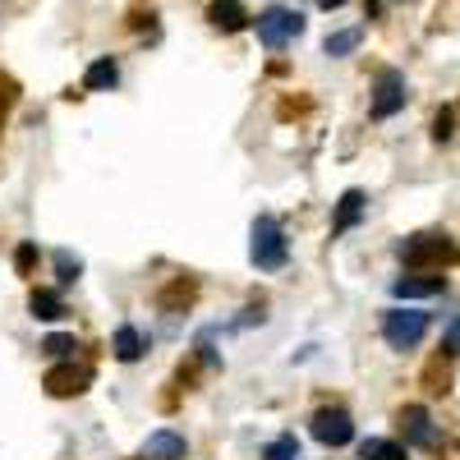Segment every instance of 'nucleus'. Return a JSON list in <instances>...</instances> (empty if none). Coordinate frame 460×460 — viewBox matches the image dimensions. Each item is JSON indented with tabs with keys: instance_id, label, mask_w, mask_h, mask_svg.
Returning a JSON list of instances; mask_svg holds the SVG:
<instances>
[{
	"instance_id": "4be33fe9",
	"label": "nucleus",
	"mask_w": 460,
	"mask_h": 460,
	"mask_svg": "<svg viewBox=\"0 0 460 460\" xmlns=\"http://www.w3.org/2000/svg\"><path fill=\"white\" fill-rule=\"evenodd\" d=\"M451 134H456V115L451 111H438L433 115V143H451Z\"/></svg>"
},
{
	"instance_id": "39448f33",
	"label": "nucleus",
	"mask_w": 460,
	"mask_h": 460,
	"mask_svg": "<svg viewBox=\"0 0 460 460\" xmlns=\"http://www.w3.org/2000/svg\"><path fill=\"white\" fill-rule=\"evenodd\" d=\"M405 97H410L405 74H401V69H377L373 97H368V115H373V120H392V115L405 106Z\"/></svg>"
},
{
	"instance_id": "6ab92c4d",
	"label": "nucleus",
	"mask_w": 460,
	"mask_h": 460,
	"mask_svg": "<svg viewBox=\"0 0 460 460\" xmlns=\"http://www.w3.org/2000/svg\"><path fill=\"white\" fill-rule=\"evenodd\" d=\"M262 460H299V438L295 433L272 438V442H267V451H262Z\"/></svg>"
},
{
	"instance_id": "4468645a",
	"label": "nucleus",
	"mask_w": 460,
	"mask_h": 460,
	"mask_svg": "<svg viewBox=\"0 0 460 460\" xmlns=\"http://www.w3.org/2000/svg\"><path fill=\"white\" fill-rule=\"evenodd\" d=\"M208 19H212V28H221V32H240V28L249 23V10H244V0H212Z\"/></svg>"
},
{
	"instance_id": "9b49d317",
	"label": "nucleus",
	"mask_w": 460,
	"mask_h": 460,
	"mask_svg": "<svg viewBox=\"0 0 460 460\" xmlns=\"http://www.w3.org/2000/svg\"><path fill=\"white\" fill-rule=\"evenodd\" d=\"M143 350H147V336H143L134 323L115 327V336H111V355H115V359H120V364H138Z\"/></svg>"
},
{
	"instance_id": "20e7f679",
	"label": "nucleus",
	"mask_w": 460,
	"mask_h": 460,
	"mask_svg": "<svg viewBox=\"0 0 460 460\" xmlns=\"http://www.w3.org/2000/svg\"><path fill=\"white\" fill-rule=\"evenodd\" d=\"M253 28H258V42H262L267 51H281V47L295 42V37H304V14L290 10V5H267V10L253 19Z\"/></svg>"
},
{
	"instance_id": "5701e85b",
	"label": "nucleus",
	"mask_w": 460,
	"mask_h": 460,
	"mask_svg": "<svg viewBox=\"0 0 460 460\" xmlns=\"http://www.w3.org/2000/svg\"><path fill=\"white\" fill-rule=\"evenodd\" d=\"M442 355H447V359L460 355V314L451 318V327H447V336H442Z\"/></svg>"
},
{
	"instance_id": "f03ea898",
	"label": "nucleus",
	"mask_w": 460,
	"mask_h": 460,
	"mask_svg": "<svg viewBox=\"0 0 460 460\" xmlns=\"http://www.w3.org/2000/svg\"><path fill=\"white\" fill-rule=\"evenodd\" d=\"M396 258L405 262V267H451V262H460V249L451 244V235H442V230H419V235H405L401 244H396Z\"/></svg>"
},
{
	"instance_id": "b1692460",
	"label": "nucleus",
	"mask_w": 460,
	"mask_h": 460,
	"mask_svg": "<svg viewBox=\"0 0 460 460\" xmlns=\"http://www.w3.org/2000/svg\"><path fill=\"white\" fill-rule=\"evenodd\" d=\"M345 0H318V10H341Z\"/></svg>"
},
{
	"instance_id": "0eeeda50",
	"label": "nucleus",
	"mask_w": 460,
	"mask_h": 460,
	"mask_svg": "<svg viewBox=\"0 0 460 460\" xmlns=\"http://www.w3.org/2000/svg\"><path fill=\"white\" fill-rule=\"evenodd\" d=\"M88 382H93V373H88L84 364H74V359H60V364H51V368H47L42 387H47V396H56V401H69V396L88 392Z\"/></svg>"
},
{
	"instance_id": "dca6fc26",
	"label": "nucleus",
	"mask_w": 460,
	"mask_h": 460,
	"mask_svg": "<svg viewBox=\"0 0 460 460\" xmlns=\"http://www.w3.org/2000/svg\"><path fill=\"white\" fill-rule=\"evenodd\" d=\"M359 460H410V447L396 442V438H364Z\"/></svg>"
},
{
	"instance_id": "f257e3e1",
	"label": "nucleus",
	"mask_w": 460,
	"mask_h": 460,
	"mask_svg": "<svg viewBox=\"0 0 460 460\" xmlns=\"http://www.w3.org/2000/svg\"><path fill=\"white\" fill-rule=\"evenodd\" d=\"M249 262L258 267V272H281V267L290 262V244H286V230L272 212L253 217L249 226Z\"/></svg>"
},
{
	"instance_id": "2eb2a0df",
	"label": "nucleus",
	"mask_w": 460,
	"mask_h": 460,
	"mask_svg": "<svg viewBox=\"0 0 460 460\" xmlns=\"http://www.w3.org/2000/svg\"><path fill=\"white\" fill-rule=\"evenodd\" d=\"M115 84H120V65H115L111 56H102V60H93V65L84 69V88H88V93H111Z\"/></svg>"
},
{
	"instance_id": "9d476101",
	"label": "nucleus",
	"mask_w": 460,
	"mask_h": 460,
	"mask_svg": "<svg viewBox=\"0 0 460 460\" xmlns=\"http://www.w3.org/2000/svg\"><path fill=\"white\" fill-rule=\"evenodd\" d=\"M368 212V194L364 189H345L336 199V217H332V235H345V230H355Z\"/></svg>"
},
{
	"instance_id": "412c9836",
	"label": "nucleus",
	"mask_w": 460,
	"mask_h": 460,
	"mask_svg": "<svg viewBox=\"0 0 460 460\" xmlns=\"http://www.w3.org/2000/svg\"><path fill=\"white\" fill-rule=\"evenodd\" d=\"M14 272H19V277H32V272H37V244H32V240H23V244L14 249Z\"/></svg>"
},
{
	"instance_id": "1a4fd4ad",
	"label": "nucleus",
	"mask_w": 460,
	"mask_h": 460,
	"mask_svg": "<svg viewBox=\"0 0 460 460\" xmlns=\"http://www.w3.org/2000/svg\"><path fill=\"white\" fill-rule=\"evenodd\" d=\"M184 456H189V442H184V433H175V429L147 433V442L138 447V460H184Z\"/></svg>"
},
{
	"instance_id": "aec40b11",
	"label": "nucleus",
	"mask_w": 460,
	"mask_h": 460,
	"mask_svg": "<svg viewBox=\"0 0 460 460\" xmlns=\"http://www.w3.org/2000/svg\"><path fill=\"white\" fill-rule=\"evenodd\" d=\"M69 350H79L69 332H51V336L42 341V355H51V359H69Z\"/></svg>"
},
{
	"instance_id": "7ed1b4c3",
	"label": "nucleus",
	"mask_w": 460,
	"mask_h": 460,
	"mask_svg": "<svg viewBox=\"0 0 460 460\" xmlns=\"http://www.w3.org/2000/svg\"><path fill=\"white\" fill-rule=\"evenodd\" d=\"M424 336H429V314L424 309H387L382 314V341H387V350L405 355Z\"/></svg>"
},
{
	"instance_id": "f3484780",
	"label": "nucleus",
	"mask_w": 460,
	"mask_h": 460,
	"mask_svg": "<svg viewBox=\"0 0 460 460\" xmlns=\"http://www.w3.org/2000/svg\"><path fill=\"white\" fill-rule=\"evenodd\" d=\"M359 42H364V28H341V32H327V42H323V51H327L332 60H341V56H350V51H359Z\"/></svg>"
},
{
	"instance_id": "423d86ee",
	"label": "nucleus",
	"mask_w": 460,
	"mask_h": 460,
	"mask_svg": "<svg viewBox=\"0 0 460 460\" xmlns=\"http://www.w3.org/2000/svg\"><path fill=\"white\" fill-rule=\"evenodd\" d=\"M309 433L323 447H350L355 442V419H350V410H341V405H323L309 419Z\"/></svg>"
},
{
	"instance_id": "ddd939ff",
	"label": "nucleus",
	"mask_w": 460,
	"mask_h": 460,
	"mask_svg": "<svg viewBox=\"0 0 460 460\" xmlns=\"http://www.w3.org/2000/svg\"><path fill=\"white\" fill-rule=\"evenodd\" d=\"M447 290V277H396L392 281V295L396 299H433Z\"/></svg>"
},
{
	"instance_id": "a211bd4d",
	"label": "nucleus",
	"mask_w": 460,
	"mask_h": 460,
	"mask_svg": "<svg viewBox=\"0 0 460 460\" xmlns=\"http://www.w3.org/2000/svg\"><path fill=\"white\" fill-rule=\"evenodd\" d=\"M56 277H60V286H74L84 277V258L69 253V249H56Z\"/></svg>"
},
{
	"instance_id": "f8f14e48",
	"label": "nucleus",
	"mask_w": 460,
	"mask_h": 460,
	"mask_svg": "<svg viewBox=\"0 0 460 460\" xmlns=\"http://www.w3.org/2000/svg\"><path fill=\"white\" fill-rule=\"evenodd\" d=\"M28 314L37 318V323H60L69 309H65V299H60V290H47V286H37L32 295H28Z\"/></svg>"
},
{
	"instance_id": "6e6552de",
	"label": "nucleus",
	"mask_w": 460,
	"mask_h": 460,
	"mask_svg": "<svg viewBox=\"0 0 460 460\" xmlns=\"http://www.w3.org/2000/svg\"><path fill=\"white\" fill-rule=\"evenodd\" d=\"M396 424H401V433H405V442H410V447H424V451H433V447H438L433 414H429L424 405H405V410L396 414Z\"/></svg>"
}]
</instances>
